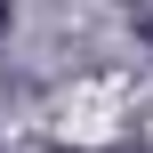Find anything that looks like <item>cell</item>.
Segmentation results:
<instances>
[{
	"label": "cell",
	"mask_w": 153,
	"mask_h": 153,
	"mask_svg": "<svg viewBox=\"0 0 153 153\" xmlns=\"http://www.w3.org/2000/svg\"><path fill=\"white\" fill-rule=\"evenodd\" d=\"M8 16H16V0H0V24H8Z\"/></svg>",
	"instance_id": "obj_1"
}]
</instances>
